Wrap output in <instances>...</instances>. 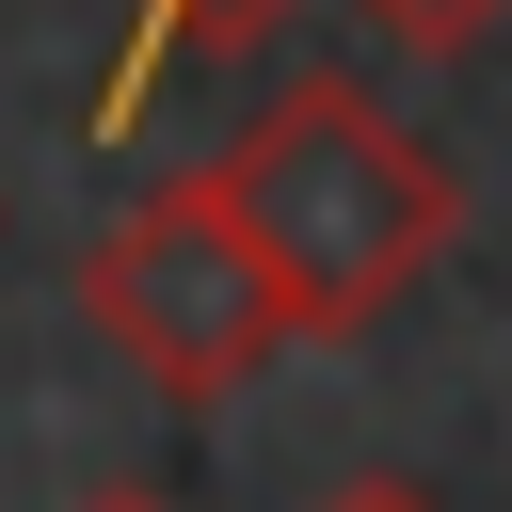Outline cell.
I'll list each match as a JSON object with an SVG mask.
<instances>
[{"label": "cell", "instance_id": "5b68a950", "mask_svg": "<svg viewBox=\"0 0 512 512\" xmlns=\"http://www.w3.org/2000/svg\"><path fill=\"white\" fill-rule=\"evenodd\" d=\"M320 512H432L416 480H352V496H320Z\"/></svg>", "mask_w": 512, "mask_h": 512}, {"label": "cell", "instance_id": "7a4b0ae2", "mask_svg": "<svg viewBox=\"0 0 512 512\" xmlns=\"http://www.w3.org/2000/svg\"><path fill=\"white\" fill-rule=\"evenodd\" d=\"M80 304H96V336H112L160 400H224V384H256V368L288 352V304H272V272H256V240H240V208L208 192V160L96 224Z\"/></svg>", "mask_w": 512, "mask_h": 512}, {"label": "cell", "instance_id": "277c9868", "mask_svg": "<svg viewBox=\"0 0 512 512\" xmlns=\"http://www.w3.org/2000/svg\"><path fill=\"white\" fill-rule=\"evenodd\" d=\"M368 16H384V32H400V48H464V32H480V16H496V0H368Z\"/></svg>", "mask_w": 512, "mask_h": 512}, {"label": "cell", "instance_id": "6da1fadb", "mask_svg": "<svg viewBox=\"0 0 512 512\" xmlns=\"http://www.w3.org/2000/svg\"><path fill=\"white\" fill-rule=\"evenodd\" d=\"M208 192L240 208L288 336H368L448 240H464V192L448 160L368 96V80H272L240 144H208Z\"/></svg>", "mask_w": 512, "mask_h": 512}, {"label": "cell", "instance_id": "3957f363", "mask_svg": "<svg viewBox=\"0 0 512 512\" xmlns=\"http://www.w3.org/2000/svg\"><path fill=\"white\" fill-rule=\"evenodd\" d=\"M144 16H160V48H240L272 0H144Z\"/></svg>", "mask_w": 512, "mask_h": 512}, {"label": "cell", "instance_id": "8992f818", "mask_svg": "<svg viewBox=\"0 0 512 512\" xmlns=\"http://www.w3.org/2000/svg\"><path fill=\"white\" fill-rule=\"evenodd\" d=\"M80 512H176V496H128V480H112V496H80Z\"/></svg>", "mask_w": 512, "mask_h": 512}]
</instances>
